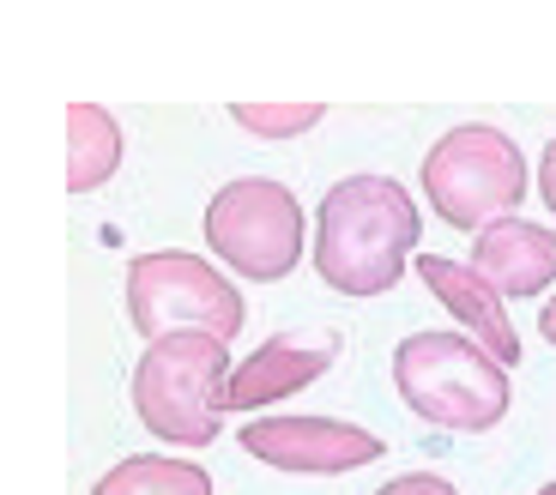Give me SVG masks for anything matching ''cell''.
Here are the masks:
<instances>
[{"instance_id":"6da1fadb","label":"cell","mask_w":556,"mask_h":495,"mask_svg":"<svg viewBox=\"0 0 556 495\" xmlns=\"http://www.w3.org/2000/svg\"><path fill=\"white\" fill-rule=\"evenodd\" d=\"M417 254V206L388 176H345L320 200L315 254L339 296H388Z\"/></svg>"},{"instance_id":"7a4b0ae2","label":"cell","mask_w":556,"mask_h":495,"mask_svg":"<svg viewBox=\"0 0 556 495\" xmlns=\"http://www.w3.org/2000/svg\"><path fill=\"white\" fill-rule=\"evenodd\" d=\"M393 386L424 423L484 435L508 417V369L466 332H412L393 351Z\"/></svg>"},{"instance_id":"3957f363","label":"cell","mask_w":556,"mask_h":495,"mask_svg":"<svg viewBox=\"0 0 556 495\" xmlns=\"http://www.w3.org/2000/svg\"><path fill=\"white\" fill-rule=\"evenodd\" d=\"M230 393V344L212 332H169L152 339L134 369V411L169 447H206L224 429Z\"/></svg>"},{"instance_id":"277c9868","label":"cell","mask_w":556,"mask_h":495,"mask_svg":"<svg viewBox=\"0 0 556 495\" xmlns=\"http://www.w3.org/2000/svg\"><path fill=\"white\" fill-rule=\"evenodd\" d=\"M424 200L454 230H490L527 200V157L502 127H454L424 157Z\"/></svg>"},{"instance_id":"5b68a950","label":"cell","mask_w":556,"mask_h":495,"mask_svg":"<svg viewBox=\"0 0 556 495\" xmlns=\"http://www.w3.org/2000/svg\"><path fill=\"white\" fill-rule=\"evenodd\" d=\"M127 320L146 344L169 332H212V339H237L249 308L237 284L200 254H139L127 266Z\"/></svg>"},{"instance_id":"8992f818","label":"cell","mask_w":556,"mask_h":495,"mask_svg":"<svg viewBox=\"0 0 556 495\" xmlns=\"http://www.w3.org/2000/svg\"><path fill=\"white\" fill-rule=\"evenodd\" d=\"M206 242L230 272L254 278V284H278L303 261V206L285 181H224L206 206Z\"/></svg>"},{"instance_id":"52a82bcc","label":"cell","mask_w":556,"mask_h":495,"mask_svg":"<svg viewBox=\"0 0 556 495\" xmlns=\"http://www.w3.org/2000/svg\"><path fill=\"white\" fill-rule=\"evenodd\" d=\"M242 454H254L273 471H296V478H339V471L376 466L381 447L369 429L339 423V417H261L242 429Z\"/></svg>"},{"instance_id":"ba28073f","label":"cell","mask_w":556,"mask_h":495,"mask_svg":"<svg viewBox=\"0 0 556 495\" xmlns=\"http://www.w3.org/2000/svg\"><path fill=\"white\" fill-rule=\"evenodd\" d=\"M339 363V332H273L249 363L230 369V411H261L273 399H291Z\"/></svg>"},{"instance_id":"9c48e42d","label":"cell","mask_w":556,"mask_h":495,"mask_svg":"<svg viewBox=\"0 0 556 495\" xmlns=\"http://www.w3.org/2000/svg\"><path fill=\"white\" fill-rule=\"evenodd\" d=\"M417 278H424V284L435 290V303H442L447 315L459 320V332H466V339L484 344V351L502 363V369H515V363H520L515 320H508L502 296H496V290H490L484 278L472 272V266L442 261V254H417Z\"/></svg>"},{"instance_id":"30bf717a","label":"cell","mask_w":556,"mask_h":495,"mask_svg":"<svg viewBox=\"0 0 556 495\" xmlns=\"http://www.w3.org/2000/svg\"><path fill=\"white\" fill-rule=\"evenodd\" d=\"M472 272L484 278L496 296H544L556 284V236L544 224L502 218L490 230H478Z\"/></svg>"},{"instance_id":"8fae6325","label":"cell","mask_w":556,"mask_h":495,"mask_svg":"<svg viewBox=\"0 0 556 495\" xmlns=\"http://www.w3.org/2000/svg\"><path fill=\"white\" fill-rule=\"evenodd\" d=\"M122 169V127L98 103H73L67 110V188L98 193Z\"/></svg>"},{"instance_id":"7c38bea8","label":"cell","mask_w":556,"mask_h":495,"mask_svg":"<svg viewBox=\"0 0 556 495\" xmlns=\"http://www.w3.org/2000/svg\"><path fill=\"white\" fill-rule=\"evenodd\" d=\"M91 495H212V478L188 459L139 454V459H122L115 471H103Z\"/></svg>"},{"instance_id":"4fadbf2b","label":"cell","mask_w":556,"mask_h":495,"mask_svg":"<svg viewBox=\"0 0 556 495\" xmlns=\"http://www.w3.org/2000/svg\"><path fill=\"white\" fill-rule=\"evenodd\" d=\"M237 127H249V134L261 139H296L308 134V127H320V103H237Z\"/></svg>"},{"instance_id":"5bb4252c","label":"cell","mask_w":556,"mask_h":495,"mask_svg":"<svg viewBox=\"0 0 556 495\" xmlns=\"http://www.w3.org/2000/svg\"><path fill=\"white\" fill-rule=\"evenodd\" d=\"M381 495H459L447 478H435V471H405V478H393Z\"/></svg>"},{"instance_id":"9a60e30c","label":"cell","mask_w":556,"mask_h":495,"mask_svg":"<svg viewBox=\"0 0 556 495\" xmlns=\"http://www.w3.org/2000/svg\"><path fill=\"white\" fill-rule=\"evenodd\" d=\"M539 193H544V206L556 212V139L544 145V157H539Z\"/></svg>"},{"instance_id":"2e32d148","label":"cell","mask_w":556,"mask_h":495,"mask_svg":"<svg viewBox=\"0 0 556 495\" xmlns=\"http://www.w3.org/2000/svg\"><path fill=\"white\" fill-rule=\"evenodd\" d=\"M539 332H544V339L556 344V296H551V303H544V315H539Z\"/></svg>"},{"instance_id":"e0dca14e","label":"cell","mask_w":556,"mask_h":495,"mask_svg":"<svg viewBox=\"0 0 556 495\" xmlns=\"http://www.w3.org/2000/svg\"><path fill=\"white\" fill-rule=\"evenodd\" d=\"M539 495H556V483H544V490H539Z\"/></svg>"}]
</instances>
